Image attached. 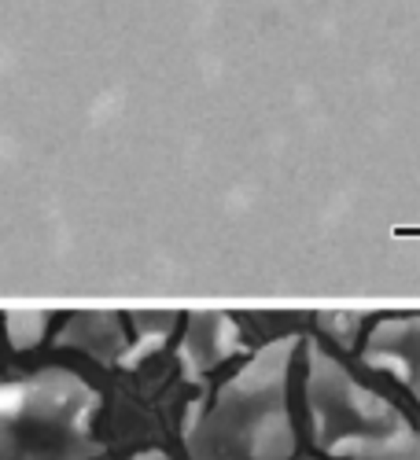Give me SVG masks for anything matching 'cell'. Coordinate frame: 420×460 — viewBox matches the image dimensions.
<instances>
[{"mask_svg":"<svg viewBox=\"0 0 420 460\" xmlns=\"http://www.w3.org/2000/svg\"><path fill=\"white\" fill-rule=\"evenodd\" d=\"M100 394L78 372L0 379V460H96Z\"/></svg>","mask_w":420,"mask_h":460,"instance_id":"cell-2","label":"cell"},{"mask_svg":"<svg viewBox=\"0 0 420 460\" xmlns=\"http://www.w3.org/2000/svg\"><path fill=\"white\" fill-rule=\"evenodd\" d=\"M358 460H420V435L398 442V446H388L380 453H369V456H358Z\"/></svg>","mask_w":420,"mask_h":460,"instance_id":"cell-9","label":"cell"},{"mask_svg":"<svg viewBox=\"0 0 420 460\" xmlns=\"http://www.w3.org/2000/svg\"><path fill=\"white\" fill-rule=\"evenodd\" d=\"M307 405L314 446L335 460H358L413 438V424L343 368L317 342L307 347Z\"/></svg>","mask_w":420,"mask_h":460,"instance_id":"cell-3","label":"cell"},{"mask_svg":"<svg viewBox=\"0 0 420 460\" xmlns=\"http://www.w3.org/2000/svg\"><path fill=\"white\" fill-rule=\"evenodd\" d=\"M130 324H133L137 342H130L122 365H137V361H144V358L156 354L163 342L170 339V332H174V324H177V314H133Z\"/></svg>","mask_w":420,"mask_h":460,"instance_id":"cell-7","label":"cell"},{"mask_svg":"<svg viewBox=\"0 0 420 460\" xmlns=\"http://www.w3.org/2000/svg\"><path fill=\"white\" fill-rule=\"evenodd\" d=\"M299 339H273L184 416V449L192 460H288L295 424L288 412V372Z\"/></svg>","mask_w":420,"mask_h":460,"instance_id":"cell-1","label":"cell"},{"mask_svg":"<svg viewBox=\"0 0 420 460\" xmlns=\"http://www.w3.org/2000/svg\"><path fill=\"white\" fill-rule=\"evenodd\" d=\"M130 460H170L163 449H147V453H137V456H130Z\"/></svg>","mask_w":420,"mask_h":460,"instance_id":"cell-10","label":"cell"},{"mask_svg":"<svg viewBox=\"0 0 420 460\" xmlns=\"http://www.w3.org/2000/svg\"><path fill=\"white\" fill-rule=\"evenodd\" d=\"M362 358L369 368H380L391 379H398L420 402V314L380 321L365 339Z\"/></svg>","mask_w":420,"mask_h":460,"instance_id":"cell-4","label":"cell"},{"mask_svg":"<svg viewBox=\"0 0 420 460\" xmlns=\"http://www.w3.org/2000/svg\"><path fill=\"white\" fill-rule=\"evenodd\" d=\"M49 314H41V310H12L8 317H4V332H8V342L15 350H33L37 342L45 339V332H49Z\"/></svg>","mask_w":420,"mask_h":460,"instance_id":"cell-8","label":"cell"},{"mask_svg":"<svg viewBox=\"0 0 420 460\" xmlns=\"http://www.w3.org/2000/svg\"><path fill=\"white\" fill-rule=\"evenodd\" d=\"M240 347H244L240 324L228 314H192L184 324L177 361H181L184 379H203L210 368L240 354Z\"/></svg>","mask_w":420,"mask_h":460,"instance_id":"cell-5","label":"cell"},{"mask_svg":"<svg viewBox=\"0 0 420 460\" xmlns=\"http://www.w3.org/2000/svg\"><path fill=\"white\" fill-rule=\"evenodd\" d=\"M56 347L89 354L103 365H122L130 350V328L119 314H70L56 332Z\"/></svg>","mask_w":420,"mask_h":460,"instance_id":"cell-6","label":"cell"}]
</instances>
